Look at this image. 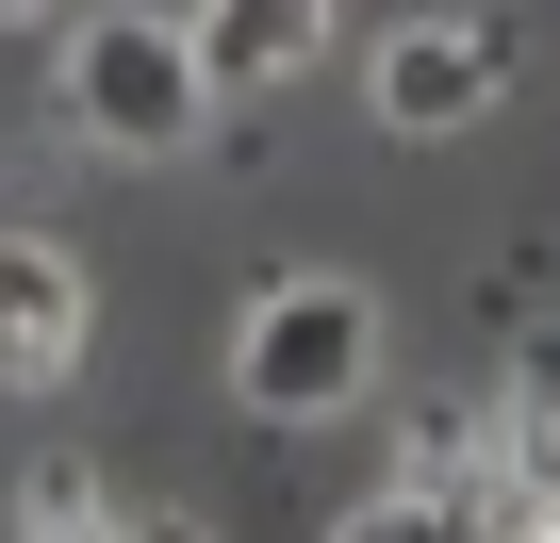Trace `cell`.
I'll list each match as a JSON object with an SVG mask.
<instances>
[{
	"instance_id": "obj_1",
	"label": "cell",
	"mask_w": 560,
	"mask_h": 543,
	"mask_svg": "<svg viewBox=\"0 0 560 543\" xmlns=\"http://www.w3.org/2000/svg\"><path fill=\"white\" fill-rule=\"evenodd\" d=\"M363 379H380V297H363V281H280V297L247 314V412L314 428V412H347Z\"/></svg>"
},
{
	"instance_id": "obj_5",
	"label": "cell",
	"mask_w": 560,
	"mask_h": 543,
	"mask_svg": "<svg viewBox=\"0 0 560 543\" xmlns=\"http://www.w3.org/2000/svg\"><path fill=\"white\" fill-rule=\"evenodd\" d=\"M330 34V0H198L182 50H198V99H264V83H298Z\"/></svg>"
},
{
	"instance_id": "obj_7",
	"label": "cell",
	"mask_w": 560,
	"mask_h": 543,
	"mask_svg": "<svg viewBox=\"0 0 560 543\" xmlns=\"http://www.w3.org/2000/svg\"><path fill=\"white\" fill-rule=\"evenodd\" d=\"M347 543H494V527L445 510V494H380V510H347Z\"/></svg>"
},
{
	"instance_id": "obj_2",
	"label": "cell",
	"mask_w": 560,
	"mask_h": 543,
	"mask_svg": "<svg viewBox=\"0 0 560 543\" xmlns=\"http://www.w3.org/2000/svg\"><path fill=\"white\" fill-rule=\"evenodd\" d=\"M67 116L100 132V149H182L214 99H198V50H182V17H83V50H67Z\"/></svg>"
},
{
	"instance_id": "obj_3",
	"label": "cell",
	"mask_w": 560,
	"mask_h": 543,
	"mask_svg": "<svg viewBox=\"0 0 560 543\" xmlns=\"http://www.w3.org/2000/svg\"><path fill=\"white\" fill-rule=\"evenodd\" d=\"M511 83V34L494 17H429V34H380V132H478V99Z\"/></svg>"
},
{
	"instance_id": "obj_4",
	"label": "cell",
	"mask_w": 560,
	"mask_h": 543,
	"mask_svg": "<svg viewBox=\"0 0 560 543\" xmlns=\"http://www.w3.org/2000/svg\"><path fill=\"white\" fill-rule=\"evenodd\" d=\"M83 363V263L50 231H0V396H50Z\"/></svg>"
},
{
	"instance_id": "obj_6",
	"label": "cell",
	"mask_w": 560,
	"mask_h": 543,
	"mask_svg": "<svg viewBox=\"0 0 560 543\" xmlns=\"http://www.w3.org/2000/svg\"><path fill=\"white\" fill-rule=\"evenodd\" d=\"M18 543H116V527H100V477H83V461H34V494H18Z\"/></svg>"
},
{
	"instance_id": "obj_8",
	"label": "cell",
	"mask_w": 560,
	"mask_h": 543,
	"mask_svg": "<svg viewBox=\"0 0 560 543\" xmlns=\"http://www.w3.org/2000/svg\"><path fill=\"white\" fill-rule=\"evenodd\" d=\"M132 543H214V527H198V510H149V527H132Z\"/></svg>"
}]
</instances>
